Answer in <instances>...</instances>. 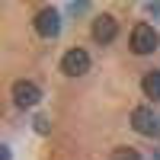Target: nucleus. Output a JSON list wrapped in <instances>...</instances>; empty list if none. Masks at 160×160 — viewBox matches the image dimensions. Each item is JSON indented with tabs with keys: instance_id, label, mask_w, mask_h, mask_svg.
I'll list each match as a JSON object with an SVG mask.
<instances>
[{
	"instance_id": "obj_1",
	"label": "nucleus",
	"mask_w": 160,
	"mask_h": 160,
	"mask_svg": "<svg viewBox=\"0 0 160 160\" xmlns=\"http://www.w3.org/2000/svg\"><path fill=\"white\" fill-rule=\"evenodd\" d=\"M157 45H160V35H157L154 26L138 22L135 29H131V51H135V55H151V51H157Z\"/></svg>"
},
{
	"instance_id": "obj_2",
	"label": "nucleus",
	"mask_w": 160,
	"mask_h": 160,
	"mask_svg": "<svg viewBox=\"0 0 160 160\" xmlns=\"http://www.w3.org/2000/svg\"><path fill=\"white\" fill-rule=\"evenodd\" d=\"M131 128H135L138 135L154 138V135H160V115L151 109V106H138V109L131 112Z\"/></svg>"
},
{
	"instance_id": "obj_3",
	"label": "nucleus",
	"mask_w": 160,
	"mask_h": 160,
	"mask_svg": "<svg viewBox=\"0 0 160 160\" xmlns=\"http://www.w3.org/2000/svg\"><path fill=\"white\" fill-rule=\"evenodd\" d=\"M38 99H42V90H38L32 80H16V83H13V102H16L19 109H32Z\"/></svg>"
},
{
	"instance_id": "obj_4",
	"label": "nucleus",
	"mask_w": 160,
	"mask_h": 160,
	"mask_svg": "<svg viewBox=\"0 0 160 160\" xmlns=\"http://www.w3.org/2000/svg\"><path fill=\"white\" fill-rule=\"evenodd\" d=\"M32 22H35V32L42 35V38H55V35L61 32V16H58V13L51 10V7H45V10H38Z\"/></svg>"
},
{
	"instance_id": "obj_5",
	"label": "nucleus",
	"mask_w": 160,
	"mask_h": 160,
	"mask_svg": "<svg viewBox=\"0 0 160 160\" xmlns=\"http://www.w3.org/2000/svg\"><path fill=\"white\" fill-rule=\"evenodd\" d=\"M61 71L68 74V77H80V74H87L90 71V55L83 48H71L68 55L61 58Z\"/></svg>"
},
{
	"instance_id": "obj_6",
	"label": "nucleus",
	"mask_w": 160,
	"mask_h": 160,
	"mask_svg": "<svg viewBox=\"0 0 160 160\" xmlns=\"http://www.w3.org/2000/svg\"><path fill=\"white\" fill-rule=\"evenodd\" d=\"M115 35H118V22L112 16H96V19H93V38H96V42L109 45Z\"/></svg>"
},
{
	"instance_id": "obj_7",
	"label": "nucleus",
	"mask_w": 160,
	"mask_h": 160,
	"mask_svg": "<svg viewBox=\"0 0 160 160\" xmlns=\"http://www.w3.org/2000/svg\"><path fill=\"white\" fill-rule=\"evenodd\" d=\"M144 96L148 99H160V71H151V74H144Z\"/></svg>"
},
{
	"instance_id": "obj_8",
	"label": "nucleus",
	"mask_w": 160,
	"mask_h": 160,
	"mask_svg": "<svg viewBox=\"0 0 160 160\" xmlns=\"http://www.w3.org/2000/svg\"><path fill=\"white\" fill-rule=\"evenodd\" d=\"M109 160H141V154H138L135 148H115V151L109 154Z\"/></svg>"
},
{
	"instance_id": "obj_9",
	"label": "nucleus",
	"mask_w": 160,
	"mask_h": 160,
	"mask_svg": "<svg viewBox=\"0 0 160 160\" xmlns=\"http://www.w3.org/2000/svg\"><path fill=\"white\" fill-rule=\"evenodd\" d=\"M35 128H38V131L45 135V131H48V118H35Z\"/></svg>"
},
{
	"instance_id": "obj_10",
	"label": "nucleus",
	"mask_w": 160,
	"mask_h": 160,
	"mask_svg": "<svg viewBox=\"0 0 160 160\" xmlns=\"http://www.w3.org/2000/svg\"><path fill=\"white\" fill-rule=\"evenodd\" d=\"M148 10L154 13V16H160V3H148Z\"/></svg>"
}]
</instances>
